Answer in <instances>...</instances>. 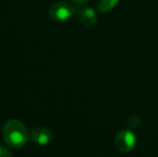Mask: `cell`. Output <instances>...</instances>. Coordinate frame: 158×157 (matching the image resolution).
I'll return each mask as SVG.
<instances>
[{"label":"cell","instance_id":"cell-8","mask_svg":"<svg viewBox=\"0 0 158 157\" xmlns=\"http://www.w3.org/2000/svg\"><path fill=\"white\" fill-rule=\"evenodd\" d=\"M12 156V152L9 151L6 147L0 145V157H11Z\"/></svg>","mask_w":158,"mask_h":157},{"label":"cell","instance_id":"cell-9","mask_svg":"<svg viewBox=\"0 0 158 157\" xmlns=\"http://www.w3.org/2000/svg\"><path fill=\"white\" fill-rule=\"evenodd\" d=\"M72 1L75 2V3H77V4H83V3H86L88 0H72Z\"/></svg>","mask_w":158,"mask_h":157},{"label":"cell","instance_id":"cell-7","mask_svg":"<svg viewBox=\"0 0 158 157\" xmlns=\"http://www.w3.org/2000/svg\"><path fill=\"white\" fill-rule=\"evenodd\" d=\"M140 122H141V118H140L138 115H135V114H133V115H131L130 118H129L128 126L131 128H135L140 124Z\"/></svg>","mask_w":158,"mask_h":157},{"label":"cell","instance_id":"cell-4","mask_svg":"<svg viewBox=\"0 0 158 157\" xmlns=\"http://www.w3.org/2000/svg\"><path fill=\"white\" fill-rule=\"evenodd\" d=\"M30 139L32 142H35L38 145H48V143L52 142L53 140V134L48 128L46 127H38L31 132Z\"/></svg>","mask_w":158,"mask_h":157},{"label":"cell","instance_id":"cell-6","mask_svg":"<svg viewBox=\"0 0 158 157\" xmlns=\"http://www.w3.org/2000/svg\"><path fill=\"white\" fill-rule=\"evenodd\" d=\"M118 1L119 0H100L98 3V11H100L101 13L109 12L114 6H117Z\"/></svg>","mask_w":158,"mask_h":157},{"label":"cell","instance_id":"cell-5","mask_svg":"<svg viewBox=\"0 0 158 157\" xmlns=\"http://www.w3.org/2000/svg\"><path fill=\"white\" fill-rule=\"evenodd\" d=\"M77 15L83 26L87 28L94 27L97 23V14L92 8H81L77 10Z\"/></svg>","mask_w":158,"mask_h":157},{"label":"cell","instance_id":"cell-3","mask_svg":"<svg viewBox=\"0 0 158 157\" xmlns=\"http://www.w3.org/2000/svg\"><path fill=\"white\" fill-rule=\"evenodd\" d=\"M135 143H137V139H135V134L130 129L121 130L116 134L114 140L115 147L123 153H128L132 151L135 147Z\"/></svg>","mask_w":158,"mask_h":157},{"label":"cell","instance_id":"cell-1","mask_svg":"<svg viewBox=\"0 0 158 157\" xmlns=\"http://www.w3.org/2000/svg\"><path fill=\"white\" fill-rule=\"evenodd\" d=\"M2 137L10 147L21 149L28 142L30 134L27 127L19 119H10L2 127Z\"/></svg>","mask_w":158,"mask_h":157},{"label":"cell","instance_id":"cell-2","mask_svg":"<svg viewBox=\"0 0 158 157\" xmlns=\"http://www.w3.org/2000/svg\"><path fill=\"white\" fill-rule=\"evenodd\" d=\"M77 10L71 3L66 1H58L52 4L48 11L51 19L56 22H64L68 21L70 17L77 14Z\"/></svg>","mask_w":158,"mask_h":157}]
</instances>
